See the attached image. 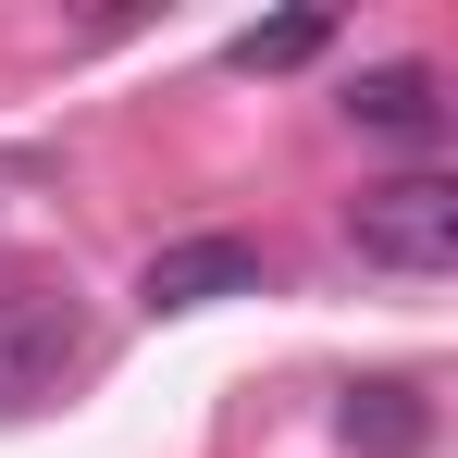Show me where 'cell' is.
I'll return each instance as SVG.
<instances>
[{"mask_svg": "<svg viewBox=\"0 0 458 458\" xmlns=\"http://www.w3.org/2000/svg\"><path fill=\"white\" fill-rule=\"evenodd\" d=\"M347 248H360L372 273H396V285H434L458 260V186L446 174H384V186H360V199H347Z\"/></svg>", "mask_w": 458, "mask_h": 458, "instance_id": "1", "label": "cell"}, {"mask_svg": "<svg viewBox=\"0 0 458 458\" xmlns=\"http://www.w3.org/2000/svg\"><path fill=\"white\" fill-rule=\"evenodd\" d=\"M87 372V310L63 285H0V421L50 409Z\"/></svg>", "mask_w": 458, "mask_h": 458, "instance_id": "2", "label": "cell"}, {"mask_svg": "<svg viewBox=\"0 0 458 458\" xmlns=\"http://www.w3.org/2000/svg\"><path fill=\"white\" fill-rule=\"evenodd\" d=\"M248 285H273V260H260L248 235H174L137 298L149 310H211V298H248Z\"/></svg>", "mask_w": 458, "mask_h": 458, "instance_id": "3", "label": "cell"}, {"mask_svg": "<svg viewBox=\"0 0 458 458\" xmlns=\"http://www.w3.org/2000/svg\"><path fill=\"white\" fill-rule=\"evenodd\" d=\"M347 124L396 137V149H434L446 137V75L434 63H372V75H347Z\"/></svg>", "mask_w": 458, "mask_h": 458, "instance_id": "4", "label": "cell"}, {"mask_svg": "<svg viewBox=\"0 0 458 458\" xmlns=\"http://www.w3.org/2000/svg\"><path fill=\"white\" fill-rule=\"evenodd\" d=\"M335 434H347V446L360 458H421L434 446V396H421V384H347V409H335Z\"/></svg>", "mask_w": 458, "mask_h": 458, "instance_id": "5", "label": "cell"}, {"mask_svg": "<svg viewBox=\"0 0 458 458\" xmlns=\"http://www.w3.org/2000/svg\"><path fill=\"white\" fill-rule=\"evenodd\" d=\"M322 38H335L322 13H273V25H248V38H235V75H298Z\"/></svg>", "mask_w": 458, "mask_h": 458, "instance_id": "6", "label": "cell"}]
</instances>
